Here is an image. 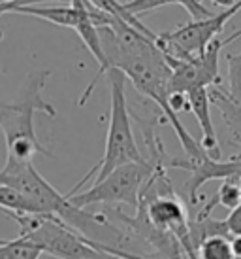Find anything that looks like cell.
<instances>
[{
  "instance_id": "cell-5",
  "label": "cell",
  "mask_w": 241,
  "mask_h": 259,
  "mask_svg": "<svg viewBox=\"0 0 241 259\" xmlns=\"http://www.w3.org/2000/svg\"><path fill=\"white\" fill-rule=\"evenodd\" d=\"M241 10V0H237L234 6L222 10L220 14L200 19V21H191L187 25H181L179 29L170 30V32H160L156 36V46L166 57L173 59H189L194 55H200L207 50V46L217 40V34L222 32L232 17Z\"/></svg>"
},
{
  "instance_id": "cell-2",
  "label": "cell",
  "mask_w": 241,
  "mask_h": 259,
  "mask_svg": "<svg viewBox=\"0 0 241 259\" xmlns=\"http://www.w3.org/2000/svg\"><path fill=\"white\" fill-rule=\"evenodd\" d=\"M107 78H109V91H111V114H109L104 157L98 161V165L92 166L91 170L74 186V189L66 197L78 193L92 176H94V184H96V182L104 180L107 174H111L119 166L145 161L140 153L138 144H136L134 131H132V123H130V112H128L127 101V76L117 68H111L107 72Z\"/></svg>"
},
{
  "instance_id": "cell-18",
  "label": "cell",
  "mask_w": 241,
  "mask_h": 259,
  "mask_svg": "<svg viewBox=\"0 0 241 259\" xmlns=\"http://www.w3.org/2000/svg\"><path fill=\"white\" fill-rule=\"evenodd\" d=\"M224 225L230 237H241V202L234 210H230V214L224 220Z\"/></svg>"
},
{
  "instance_id": "cell-13",
  "label": "cell",
  "mask_w": 241,
  "mask_h": 259,
  "mask_svg": "<svg viewBox=\"0 0 241 259\" xmlns=\"http://www.w3.org/2000/svg\"><path fill=\"white\" fill-rule=\"evenodd\" d=\"M198 259H235L232 240L228 237H211L198 248Z\"/></svg>"
},
{
  "instance_id": "cell-17",
  "label": "cell",
  "mask_w": 241,
  "mask_h": 259,
  "mask_svg": "<svg viewBox=\"0 0 241 259\" xmlns=\"http://www.w3.org/2000/svg\"><path fill=\"white\" fill-rule=\"evenodd\" d=\"M173 4H179L183 6L189 15L192 17V21H200V19H207V17H213V14L207 10L202 0H173Z\"/></svg>"
},
{
  "instance_id": "cell-11",
  "label": "cell",
  "mask_w": 241,
  "mask_h": 259,
  "mask_svg": "<svg viewBox=\"0 0 241 259\" xmlns=\"http://www.w3.org/2000/svg\"><path fill=\"white\" fill-rule=\"evenodd\" d=\"M209 97H211V102H215L219 106L230 135L235 138V142H241V104L232 101L226 91H222L220 87L219 89H211Z\"/></svg>"
},
{
  "instance_id": "cell-20",
  "label": "cell",
  "mask_w": 241,
  "mask_h": 259,
  "mask_svg": "<svg viewBox=\"0 0 241 259\" xmlns=\"http://www.w3.org/2000/svg\"><path fill=\"white\" fill-rule=\"evenodd\" d=\"M213 4H219V6H222L224 10H228V8H232L237 2V0H211Z\"/></svg>"
},
{
  "instance_id": "cell-8",
  "label": "cell",
  "mask_w": 241,
  "mask_h": 259,
  "mask_svg": "<svg viewBox=\"0 0 241 259\" xmlns=\"http://www.w3.org/2000/svg\"><path fill=\"white\" fill-rule=\"evenodd\" d=\"M189 99V108L194 114V117L198 119L200 129H202V148L211 155L213 159L220 157V148H219V140H217V131H215V125H213L211 119V97H209V91L206 87H200V89H194L187 95Z\"/></svg>"
},
{
  "instance_id": "cell-19",
  "label": "cell",
  "mask_w": 241,
  "mask_h": 259,
  "mask_svg": "<svg viewBox=\"0 0 241 259\" xmlns=\"http://www.w3.org/2000/svg\"><path fill=\"white\" fill-rule=\"evenodd\" d=\"M232 250H234V255L235 259L241 257V237H232Z\"/></svg>"
},
{
  "instance_id": "cell-7",
  "label": "cell",
  "mask_w": 241,
  "mask_h": 259,
  "mask_svg": "<svg viewBox=\"0 0 241 259\" xmlns=\"http://www.w3.org/2000/svg\"><path fill=\"white\" fill-rule=\"evenodd\" d=\"M170 168H183L191 172V178L185 184V191H187V199L191 204H196L200 201V187L206 182L220 178V180H228V178H241V155L234 157L230 161H220V159H213L209 153L204 155L202 159H170Z\"/></svg>"
},
{
  "instance_id": "cell-21",
  "label": "cell",
  "mask_w": 241,
  "mask_h": 259,
  "mask_svg": "<svg viewBox=\"0 0 241 259\" xmlns=\"http://www.w3.org/2000/svg\"><path fill=\"white\" fill-rule=\"evenodd\" d=\"M237 38H241V29H237L234 34H230L228 38H224V40H222V46H228V44H232L234 40H237Z\"/></svg>"
},
{
  "instance_id": "cell-16",
  "label": "cell",
  "mask_w": 241,
  "mask_h": 259,
  "mask_svg": "<svg viewBox=\"0 0 241 259\" xmlns=\"http://www.w3.org/2000/svg\"><path fill=\"white\" fill-rule=\"evenodd\" d=\"M170 4H173V0H127V2H125V8H127V12L130 15L140 17L142 14L153 12L156 8L170 6Z\"/></svg>"
},
{
  "instance_id": "cell-1",
  "label": "cell",
  "mask_w": 241,
  "mask_h": 259,
  "mask_svg": "<svg viewBox=\"0 0 241 259\" xmlns=\"http://www.w3.org/2000/svg\"><path fill=\"white\" fill-rule=\"evenodd\" d=\"M49 70H36L30 72L21 95L15 102H0V129L6 138V161L12 163H32L36 153L51 157L40 144L34 131V114L43 112L49 117L57 115L53 104L43 99L42 89L45 79L49 78Z\"/></svg>"
},
{
  "instance_id": "cell-3",
  "label": "cell",
  "mask_w": 241,
  "mask_h": 259,
  "mask_svg": "<svg viewBox=\"0 0 241 259\" xmlns=\"http://www.w3.org/2000/svg\"><path fill=\"white\" fill-rule=\"evenodd\" d=\"M155 174V166L149 161L143 163H130L115 168L111 174H107L102 182H96L91 189L66 197L68 201L78 206L85 208L91 204H130L140 206V197L145 184Z\"/></svg>"
},
{
  "instance_id": "cell-15",
  "label": "cell",
  "mask_w": 241,
  "mask_h": 259,
  "mask_svg": "<svg viewBox=\"0 0 241 259\" xmlns=\"http://www.w3.org/2000/svg\"><path fill=\"white\" fill-rule=\"evenodd\" d=\"M228 97L241 104V53L228 55Z\"/></svg>"
},
{
  "instance_id": "cell-9",
  "label": "cell",
  "mask_w": 241,
  "mask_h": 259,
  "mask_svg": "<svg viewBox=\"0 0 241 259\" xmlns=\"http://www.w3.org/2000/svg\"><path fill=\"white\" fill-rule=\"evenodd\" d=\"M12 14H23V15H32L38 19H43L47 23L58 25V27H66V29H76L78 25V10L68 4V6H17L14 8Z\"/></svg>"
},
{
  "instance_id": "cell-6",
  "label": "cell",
  "mask_w": 241,
  "mask_h": 259,
  "mask_svg": "<svg viewBox=\"0 0 241 259\" xmlns=\"http://www.w3.org/2000/svg\"><path fill=\"white\" fill-rule=\"evenodd\" d=\"M222 40H213L207 50L200 55L189 59H173L166 57L170 65V93L189 95L194 89L209 85L220 87V72H219V57Z\"/></svg>"
},
{
  "instance_id": "cell-10",
  "label": "cell",
  "mask_w": 241,
  "mask_h": 259,
  "mask_svg": "<svg viewBox=\"0 0 241 259\" xmlns=\"http://www.w3.org/2000/svg\"><path fill=\"white\" fill-rule=\"evenodd\" d=\"M239 202H241V178H228V180H222L217 195L204 204V208L196 214L194 220L209 218L211 210L215 208L217 204H219V206H224V208H228V210H234Z\"/></svg>"
},
{
  "instance_id": "cell-4",
  "label": "cell",
  "mask_w": 241,
  "mask_h": 259,
  "mask_svg": "<svg viewBox=\"0 0 241 259\" xmlns=\"http://www.w3.org/2000/svg\"><path fill=\"white\" fill-rule=\"evenodd\" d=\"M0 184L21 193L34 206L36 214H53L66 223L76 208L66 195L58 193L49 182L43 180L32 163L6 161L4 168H0Z\"/></svg>"
},
{
  "instance_id": "cell-14",
  "label": "cell",
  "mask_w": 241,
  "mask_h": 259,
  "mask_svg": "<svg viewBox=\"0 0 241 259\" xmlns=\"http://www.w3.org/2000/svg\"><path fill=\"white\" fill-rule=\"evenodd\" d=\"M0 210L15 212V214H36L34 206L15 189L0 184Z\"/></svg>"
},
{
  "instance_id": "cell-12",
  "label": "cell",
  "mask_w": 241,
  "mask_h": 259,
  "mask_svg": "<svg viewBox=\"0 0 241 259\" xmlns=\"http://www.w3.org/2000/svg\"><path fill=\"white\" fill-rule=\"evenodd\" d=\"M89 2H91L96 10L104 12V14L109 15V17H113V19H120V21L132 25L134 29H138L140 32H143L145 36L153 38V40L156 42V36H158V34H155L151 29H147L142 21H138V17H134V15L128 14L127 8H125V4H120L119 0H89Z\"/></svg>"
}]
</instances>
